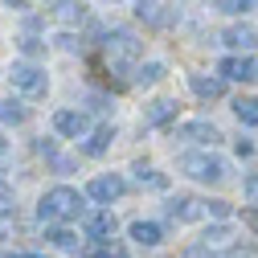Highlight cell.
<instances>
[{
  "label": "cell",
  "instance_id": "6da1fadb",
  "mask_svg": "<svg viewBox=\"0 0 258 258\" xmlns=\"http://www.w3.org/2000/svg\"><path fill=\"white\" fill-rule=\"evenodd\" d=\"M37 217H41L45 225H66V221H78V217H82V192H78V188H70V184L49 188L45 197H41V205H37Z\"/></svg>",
  "mask_w": 258,
  "mask_h": 258
},
{
  "label": "cell",
  "instance_id": "7a4b0ae2",
  "mask_svg": "<svg viewBox=\"0 0 258 258\" xmlns=\"http://www.w3.org/2000/svg\"><path fill=\"white\" fill-rule=\"evenodd\" d=\"M176 168L184 176H192V180H205V184H221L230 176V164H225L221 156H213V152H184L176 160Z\"/></svg>",
  "mask_w": 258,
  "mask_h": 258
},
{
  "label": "cell",
  "instance_id": "3957f363",
  "mask_svg": "<svg viewBox=\"0 0 258 258\" xmlns=\"http://www.w3.org/2000/svg\"><path fill=\"white\" fill-rule=\"evenodd\" d=\"M103 53H107V61L115 70H127L140 57V37L132 33V29H111L107 41H103Z\"/></svg>",
  "mask_w": 258,
  "mask_h": 258
},
{
  "label": "cell",
  "instance_id": "277c9868",
  "mask_svg": "<svg viewBox=\"0 0 258 258\" xmlns=\"http://www.w3.org/2000/svg\"><path fill=\"white\" fill-rule=\"evenodd\" d=\"M9 82H13L21 94H33V99H41V94L49 90V78H45V70H41V66H33V61H13Z\"/></svg>",
  "mask_w": 258,
  "mask_h": 258
},
{
  "label": "cell",
  "instance_id": "5b68a950",
  "mask_svg": "<svg viewBox=\"0 0 258 258\" xmlns=\"http://www.w3.org/2000/svg\"><path fill=\"white\" fill-rule=\"evenodd\" d=\"M217 74L225 78V82H258V57H221V66H217Z\"/></svg>",
  "mask_w": 258,
  "mask_h": 258
},
{
  "label": "cell",
  "instance_id": "8992f818",
  "mask_svg": "<svg viewBox=\"0 0 258 258\" xmlns=\"http://www.w3.org/2000/svg\"><path fill=\"white\" fill-rule=\"evenodd\" d=\"M123 176H115V172H107V176H94L90 184H86V197L90 201H99V205H111V201H119L123 197Z\"/></svg>",
  "mask_w": 258,
  "mask_h": 258
},
{
  "label": "cell",
  "instance_id": "52a82bcc",
  "mask_svg": "<svg viewBox=\"0 0 258 258\" xmlns=\"http://www.w3.org/2000/svg\"><path fill=\"white\" fill-rule=\"evenodd\" d=\"M176 140H188V144H205V148H213V144L221 140V132H217L209 119H188V123L176 127Z\"/></svg>",
  "mask_w": 258,
  "mask_h": 258
},
{
  "label": "cell",
  "instance_id": "ba28073f",
  "mask_svg": "<svg viewBox=\"0 0 258 258\" xmlns=\"http://www.w3.org/2000/svg\"><path fill=\"white\" fill-rule=\"evenodd\" d=\"M53 132L66 136V140H82L90 132V119H86V111H57L53 115Z\"/></svg>",
  "mask_w": 258,
  "mask_h": 258
},
{
  "label": "cell",
  "instance_id": "9c48e42d",
  "mask_svg": "<svg viewBox=\"0 0 258 258\" xmlns=\"http://www.w3.org/2000/svg\"><path fill=\"white\" fill-rule=\"evenodd\" d=\"M86 238H94V242H111L115 238V230H119V221H115V213L111 209H94L90 217H86Z\"/></svg>",
  "mask_w": 258,
  "mask_h": 258
},
{
  "label": "cell",
  "instance_id": "30bf717a",
  "mask_svg": "<svg viewBox=\"0 0 258 258\" xmlns=\"http://www.w3.org/2000/svg\"><path fill=\"white\" fill-rule=\"evenodd\" d=\"M168 217L172 221H201L205 217V201L188 197V192H176V197L168 201Z\"/></svg>",
  "mask_w": 258,
  "mask_h": 258
},
{
  "label": "cell",
  "instance_id": "8fae6325",
  "mask_svg": "<svg viewBox=\"0 0 258 258\" xmlns=\"http://www.w3.org/2000/svg\"><path fill=\"white\" fill-rule=\"evenodd\" d=\"M221 41L230 45V49H258V33H254L250 25H234V29H225Z\"/></svg>",
  "mask_w": 258,
  "mask_h": 258
},
{
  "label": "cell",
  "instance_id": "7c38bea8",
  "mask_svg": "<svg viewBox=\"0 0 258 258\" xmlns=\"http://www.w3.org/2000/svg\"><path fill=\"white\" fill-rule=\"evenodd\" d=\"M127 234H132L140 246H160V242H164V225H156V221H132V230H127Z\"/></svg>",
  "mask_w": 258,
  "mask_h": 258
},
{
  "label": "cell",
  "instance_id": "4fadbf2b",
  "mask_svg": "<svg viewBox=\"0 0 258 258\" xmlns=\"http://www.w3.org/2000/svg\"><path fill=\"white\" fill-rule=\"evenodd\" d=\"M188 86H192V94H197V99H221V94H225V78L192 74V78H188Z\"/></svg>",
  "mask_w": 258,
  "mask_h": 258
},
{
  "label": "cell",
  "instance_id": "5bb4252c",
  "mask_svg": "<svg viewBox=\"0 0 258 258\" xmlns=\"http://www.w3.org/2000/svg\"><path fill=\"white\" fill-rule=\"evenodd\" d=\"M111 144H115V127H94V132L86 136V144H82V152L86 156H103Z\"/></svg>",
  "mask_w": 258,
  "mask_h": 258
},
{
  "label": "cell",
  "instance_id": "9a60e30c",
  "mask_svg": "<svg viewBox=\"0 0 258 258\" xmlns=\"http://www.w3.org/2000/svg\"><path fill=\"white\" fill-rule=\"evenodd\" d=\"M45 238H49L57 250H70V254H78V250H82V238H78L74 230H66V225H49Z\"/></svg>",
  "mask_w": 258,
  "mask_h": 258
},
{
  "label": "cell",
  "instance_id": "2e32d148",
  "mask_svg": "<svg viewBox=\"0 0 258 258\" xmlns=\"http://www.w3.org/2000/svg\"><path fill=\"white\" fill-rule=\"evenodd\" d=\"M25 119H29V107H21L17 99H0V123H13V127H17V123H25Z\"/></svg>",
  "mask_w": 258,
  "mask_h": 258
},
{
  "label": "cell",
  "instance_id": "e0dca14e",
  "mask_svg": "<svg viewBox=\"0 0 258 258\" xmlns=\"http://www.w3.org/2000/svg\"><path fill=\"white\" fill-rule=\"evenodd\" d=\"M172 115H176V103H172V99H156V103H152V111H148V123H152V127H160V123H168Z\"/></svg>",
  "mask_w": 258,
  "mask_h": 258
},
{
  "label": "cell",
  "instance_id": "ac0fdd59",
  "mask_svg": "<svg viewBox=\"0 0 258 258\" xmlns=\"http://www.w3.org/2000/svg\"><path fill=\"white\" fill-rule=\"evenodd\" d=\"M164 74H168V70H164V61H144V66L136 70V82H140V86H152V82H160Z\"/></svg>",
  "mask_w": 258,
  "mask_h": 258
},
{
  "label": "cell",
  "instance_id": "d6986e66",
  "mask_svg": "<svg viewBox=\"0 0 258 258\" xmlns=\"http://www.w3.org/2000/svg\"><path fill=\"white\" fill-rule=\"evenodd\" d=\"M37 148H41V156H45V160H49V164H53V168H57V172H70V168H74V160H70V156H61V152H57V148H53V144H45V140H41V144H37Z\"/></svg>",
  "mask_w": 258,
  "mask_h": 258
},
{
  "label": "cell",
  "instance_id": "ffe728a7",
  "mask_svg": "<svg viewBox=\"0 0 258 258\" xmlns=\"http://www.w3.org/2000/svg\"><path fill=\"white\" fill-rule=\"evenodd\" d=\"M213 9H217V13H225V17H242V13L258 9V0H217Z\"/></svg>",
  "mask_w": 258,
  "mask_h": 258
},
{
  "label": "cell",
  "instance_id": "44dd1931",
  "mask_svg": "<svg viewBox=\"0 0 258 258\" xmlns=\"http://www.w3.org/2000/svg\"><path fill=\"white\" fill-rule=\"evenodd\" d=\"M234 115H238L242 123L258 127V99H238V103H234Z\"/></svg>",
  "mask_w": 258,
  "mask_h": 258
},
{
  "label": "cell",
  "instance_id": "7402d4cb",
  "mask_svg": "<svg viewBox=\"0 0 258 258\" xmlns=\"http://www.w3.org/2000/svg\"><path fill=\"white\" fill-rule=\"evenodd\" d=\"M57 17L66 21V25H82V5H74V0H57Z\"/></svg>",
  "mask_w": 258,
  "mask_h": 258
},
{
  "label": "cell",
  "instance_id": "603a6c76",
  "mask_svg": "<svg viewBox=\"0 0 258 258\" xmlns=\"http://www.w3.org/2000/svg\"><path fill=\"white\" fill-rule=\"evenodd\" d=\"M136 180H140V184H148V188H168V176H160L156 168H144V164L136 168Z\"/></svg>",
  "mask_w": 258,
  "mask_h": 258
},
{
  "label": "cell",
  "instance_id": "cb8c5ba5",
  "mask_svg": "<svg viewBox=\"0 0 258 258\" xmlns=\"http://www.w3.org/2000/svg\"><path fill=\"white\" fill-rule=\"evenodd\" d=\"M140 21H148V25H164L168 17L160 13V5H156V0H140Z\"/></svg>",
  "mask_w": 258,
  "mask_h": 258
},
{
  "label": "cell",
  "instance_id": "d4e9b609",
  "mask_svg": "<svg viewBox=\"0 0 258 258\" xmlns=\"http://www.w3.org/2000/svg\"><path fill=\"white\" fill-rule=\"evenodd\" d=\"M9 213H13V188L0 180V217H9Z\"/></svg>",
  "mask_w": 258,
  "mask_h": 258
},
{
  "label": "cell",
  "instance_id": "484cf974",
  "mask_svg": "<svg viewBox=\"0 0 258 258\" xmlns=\"http://www.w3.org/2000/svg\"><path fill=\"white\" fill-rule=\"evenodd\" d=\"M0 258H49V254H37V250H0Z\"/></svg>",
  "mask_w": 258,
  "mask_h": 258
},
{
  "label": "cell",
  "instance_id": "4316f807",
  "mask_svg": "<svg viewBox=\"0 0 258 258\" xmlns=\"http://www.w3.org/2000/svg\"><path fill=\"white\" fill-rule=\"evenodd\" d=\"M205 213H213V217H230V205H225V201H205Z\"/></svg>",
  "mask_w": 258,
  "mask_h": 258
},
{
  "label": "cell",
  "instance_id": "83f0119b",
  "mask_svg": "<svg viewBox=\"0 0 258 258\" xmlns=\"http://www.w3.org/2000/svg\"><path fill=\"white\" fill-rule=\"evenodd\" d=\"M184 258H217V254H209V242H205V246H188Z\"/></svg>",
  "mask_w": 258,
  "mask_h": 258
},
{
  "label": "cell",
  "instance_id": "f1b7e54d",
  "mask_svg": "<svg viewBox=\"0 0 258 258\" xmlns=\"http://www.w3.org/2000/svg\"><path fill=\"white\" fill-rule=\"evenodd\" d=\"M246 197L258 205V172H250V176H246Z\"/></svg>",
  "mask_w": 258,
  "mask_h": 258
},
{
  "label": "cell",
  "instance_id": "f546056e",
  "mask_svg": "<svg viewBox=\"0 0 258 258\" xmlns=\"http://www.w3.org/2000/svg\"><path fill=\"white\" fill-rule=\"evenodd\" d=\"M94 258H127L123 250H111V246H99V250H94Z\"/></svg>",
  "mask_w": 258,
  "mask_h": 258
},
{
  "label": "cell",
  "instance_id": "4dcf8cb0",
  "mask_svg": "<svg viewBox=\"0 0 258 258\" xmlns=\"http://www.w3.org/2000/svg\"><path fill=\"white\" fill-rule=\"evenodd\" d=\"M242 221H246V225H250V230L258 234V213H254V209H246V213H242Z\"/></svg>",
  "mask_w": 258,
  "mask_h": 258
},
{
  "label": "cell",
  "instance_id": "1f68e13d",
  "mask_svg": "<svg viewBox=\"0 0 258 258\" xmlns=\"http://www.w3.org/2000/svg\"><path fill=\"white\" fill-rule=\"evenodd\" d=\"M21 49H25V53H37V49H41V45H37V41H33V37H21Z\"/></svg>",
  "mask_w": 258,
  "mask_h": 258
},
{
  "label": "cell",
  "instance_id": "d6a6232c",
  "mask_svg": "<svg viewBox=\"0 0 258 258\" xmlns=\"http://www.w3.org/2000/svg\"><path fill=\"white\" fill-rule=\"evenodd\" d=\"M225 238H230L225 230H209V234H205V242H225Z\"/></svg>",
  "mask_w": 258,
  "mask_h": 258
},
{
  "label": "cell",
  "instance_id": "836d02e7",
  "mask_svg": "<svg viewBox=\"0 0 258 258\" xmlns=\"http://www.w3.org/2000/svg\"><path fill=\"white\" fill-rule=\"evenodd\" d=\"M9 5H13V9H25V0H9Z\"/></svg>",
  "mask_w": 258,
  "mask_h": 258
}]
</instances>
